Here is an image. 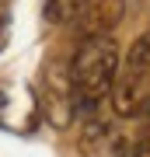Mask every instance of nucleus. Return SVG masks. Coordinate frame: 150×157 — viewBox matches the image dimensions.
I'll list each match as a JSON object with an SVG mask.
<instances>
[{
  "instance_id": "nucleus-1",
  "label": "nucleus",
  "mask_w": 150,
  "mask_h": 157,
  "mask_svg": "<svg viewBox=\"0 0 150 157\" xmlns=\"http://www.w3.org/2000/svg\"><path fill=\"white\" fill-rule=\"evenodd\" d=\"M115 70H119V45H115L112 35L80 39L77 52L70 59V73H67V91H70L73 112H80V115L94 112L108 98Z\"/></svg>"
},
{
  "instance_id": "nucleus-2",
  "label": "nucleus",
  "mask_w": 150,
  "mask_h": 157,
  "mask_svg": "<svg viewBox=\"0 0 150 157\" xmlns=\"http://www.w3.org/2000/svg\"><path fill=\"white\" fill-rule=\"evenodd\" d=\"M112 108L115 115H147V105H150V67H140V63H129V59H119V70H115V80H112Z\"/></svg>"
},
{
  "instance_id": "nucleus-3",
  "label": "nucleus",
  "mask_w": 150,
  "mask_h": 157,
  "mask_svg": "<svg viewBox=\"0 0 150 157\" xmlns=\"http://www.w3.org/2000/svg\"><path fill=\"white\" fill-rule=\"evenodd\" d=\"M77 154L80 157H129V140L119 129V122L108 119H87L77 133Z\"/></svg>"
},
{
  "instance_id": "nucleus-4",
  "label": "nucleus",
  "mask_w": 150,
  "mask_h": 157,
  "mask_svg": "<svg viewBox=\"0 0 150 157\" xmlns=\"http://www.w3.org/2000/svg\"><path fill=\"white\" fill-rule=\"evenodd\" d=\"M122 17H126V0H91L73 25L80 39H91V35H112L122 25Z\"/></svg>"
},
{
  "instance_id": "nucleus-5",
  "label": "nucleus",
  "mask_w": 150,
  "mask_h": 157,
  "mask_svg": "<svg viewBox=\"0 0 150 157\" xmlns=\"http://www.w3.org/2000/svg\"><path fill=\"white\" fill-rule=\"evenodd\" d=\"M87 4L91 0H45L42 17H45V25H73Z\"/></svg>"
},
{
  "instance_id": "nucleus-6",
  "label": "nucleus",
  "mask_w": 150,
  "mask_h": 157,
  "mask_svg": "<svg viewBox=\"0 0 150 157\" xmlns=\"http://www.w3.org/2000/svg\"><path fill=\"white\" fill-rule=\"evenodd\" d=\"M126 59L129 63H140V67H150V28L140 35V39L129 45V52H126Z\"/></svg>"
},
{
  "instance_id": "nucleus-7",
  "label": "nucleus",
  "mask_w": 150,
  "mask_h": 157,
  "mask_svg": "<svg viewBox=\"0 0 150 157\" xmlns=\"http://www.w3.org/2000/svg\"><path fill=\"white\" fill-rule=\"evenodd\" d=\"M129 157H150V126H143L136 133L133 147H129Z\"/></svg>"
},
{
  "instance_id": "nucleus-8",
  "label": "nucleus",
  "mask_w": 150,
  "mask_h": 157,
  "mask_svg": "<svg viewBox=\"0 0 150 157\" xmlns=\"http://www.w3.org/2000/svg\"><path fill=\"white\" fill-rule=\"evenodd\" d=\"M7 25H11V17H7V4L0 0V49H4V42H7Z\"/></svg>"
},
{
  "instance_id": "nucleus-9",
  "label": "nucleus",
  "mask_w": 150,
  "mask_h": 157,
  "mask_svg": "<svg viewBox=\"0 0 150 157\" xmlns=\"http://www.w3.org/2000/svg\"><path fill=\"white\" fill-rule=\"evenodd\" d=\"M147 115H150V105H147Z\"/></svg>"
}]
</instances>
